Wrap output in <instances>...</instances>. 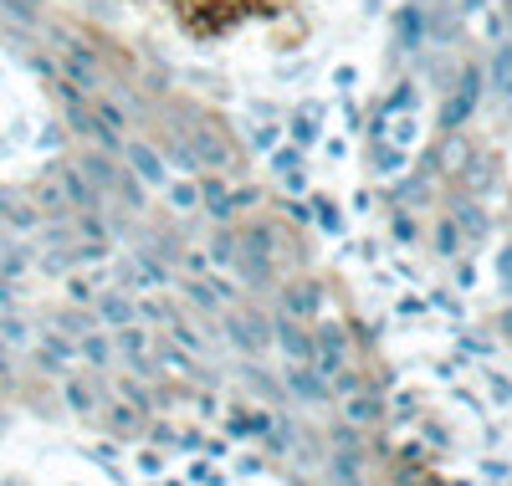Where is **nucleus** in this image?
I'll return each instance as SVG.
<instances>
[{
    "label": "nucleus",
    "instance_id": "1",
    "mask_svg": "<svg viewBox=\"0 0 512 486\" xmlns=\"http://www.w3.org/2000/svg\"><path fill=\"white\" fill-rule=\"evenodd\" d=\"M492 77H497V93L512 103V47H497V57H492Z\"/></svg>",
    "mask_w": 512,
    "mask_h": 486
},
{
    "label": "nucleus",
    "instance_id": "2",
    "mask_svg": "<svg viewBox=\"0 0 512 486\" xmlns=\"http://www.w3.org/2000/svg\"><path fill=\"white\" fill-rule=\"evenodd\" d=\"M123 154L134 159V164H139V169L149 174V180H159V174H164V169H159V159H154V154H149L144 144H123Z\"/></svg>",
    "mask_w": 512,
    "mask_h": 486
}]
</instances>
